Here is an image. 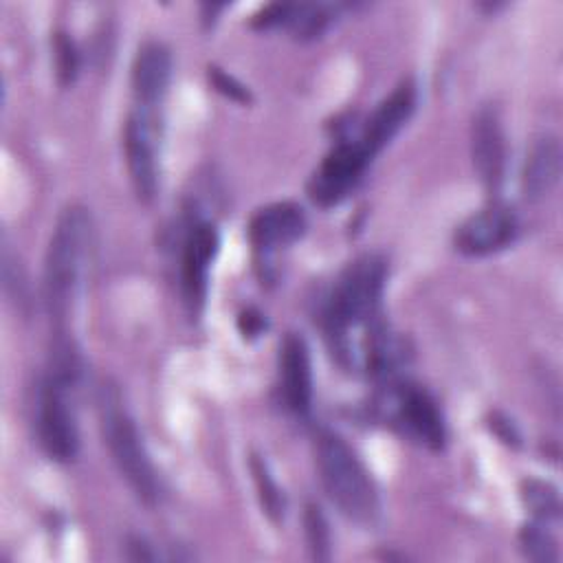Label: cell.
Masks as SVG:
<instances>
[{"instance_id":"30bf717a","label":"cell","mask_w":563,"mask_h":563,"mask_svg":"<svg viewBox=\"0 0 563 563\" xmlns=\"http://www.w3.org/2000/svg\"><path fill=\"white\" fill-rule=\"evenodd\" d=\"M306 231V213L299 205L284 200L255 211L249 222V240L253 251L266 262L279 246H290Z\"/></svg>"},{"instance_id":"277c9868","label":"cell","mask_w":563,"mask_h":563,"mask_svg":"<svg viewBox=\"0 0 563 563\" xmlns=\"http://www.w3.org/2000/svg\"><path fill=\"white\" fill-rule=\"evenodd\" d=\"M73 383L46 372L37 391V438L44 453L55 462H73L79 453V431L68 400Z\"/></svg>"},{"instance_id":"5b68a950","label":"cell","mask_w":563,"mask_h":563,"mask_svg":"<svg viewBox=\"0 0 563 563\" xmlns=\"http://www.w3.org/2000/svg\"><path fill=\"white\" fill-rule=\"evenodd\" d=\"M387 411L396 427L431 451H442L446 442L444 416L438 400L420 385L391 383L387 387Z\"/></svg>"},{"instance_id":"52a82bcc","label":"cell","mask_w":563,"mask_h":563,"mask_svg":"<svg viewBox=\"0 0 563 563\" xmlns=\"http://www.w3.org/2000/svg\"><path fill=\"white\" fill-rule=\"evenodd\" d=\"M158 112L134 108L125 121L123 147L132 187L141 202H150L158 187V165H156V134H158Z\"/></svg>"},{"instance_id":"7402d4cb","label":"cell","mask_w":563,"mask_h":563,"mask_svg":"<svg viewBox=\"0 0 563 563\" xmlns=\"http://www.w3.org/2000/svg\"><path fill=\"white\" fill-rule=\"evenodd\" d=\"M238 328H240V332H242L246 339H255V336H260V334L264 332V328H266L264 314H262L260 310H255V308H246V310H242L240 317H238Z\"/></svg>"},{"instance_id":"7c38bea8","label":"cell","mask_w":563,"mask_h":563,"mask_svg":"<svg viewBox=\"0 0 563 563\" xmlns=\"http://www.w3.org/2000/svg\"><path fill=\"white\" fill-rule=\"evenodd\" d=\"M413 108H416V86L411 79H405L367 117L361 132L356 134L358 143L372 156H376L409 121Z\"/></svg>"},{"instance_id":"8992f818","label":"cell","mask_w":563,"mask_h":563,"mask_svg":"<svg viewBox=\"0 0 563 563\" xmlns=\"http://www.w3.org/2000/svg\"><path fill=\"white\" fill-rule=\"evenodd\" d=\"M372 154L358 143L356 136L341 139L321 161L308 183V194L319 207L341 202L350 189L356 187L361 176L372 163Z\"/></svg>"},{"instance_id":"cb8c5ba5","label":"cell","mask_w":563,"mask_h":563,"mask_svg":"<svg viewBox=\"0 0 563 563\" xmlns=\"http://www.w3.org/2000/svg\"><path fill=\"white\" fill-rule=\"evenodd\" d=\"M493 429H495V433H497L504 442H508V444H517V442H519V433L515 431L512 422H508V420L501 418L499 413L493 416Z\"/></svg>"},{"instance_id":"d6986e66","label":"cell","mask_w":563,"mask_h":563,"mask_svg":"<svg viewBox=\"0 0 563 563\" xmlns=\"http://www.w3.org/2000/svg\"><path fill=\"white\" fill-rule=\"evenodd\" d=\"M303 526H306V539H308L312 559L328 561L330 559V528H328V519L323 517V512L317 504L306 506Z\"/></svg>"},{"instance_id":"5bb4252c","label":"cell","mask_w":563,"mask_h":563,"mask_svg":"<svg viewBox=\"0 0 563 563\" xmlns=\"http://www.w3.org/2000/svg\"><path fill=\"white\" fill-rule=\"evenodd\" d=\"M172 77V55L161 42H145L132 62V92L136 108L158 112Z\"/></svg>"},{"instance_id":"4fadbf2b","label":"cell","mask_w":563,"mask_h":563,"mask_svg":"<svg viewBox=\"0 0 563 563\" xmlns=\"http://www.w3.org/2000/svg\"><path fill=\"white\" fill-rule=\"evenodd\" d=\"M471 154L479 180L490 194H495L501 187L506 172V143L495 108H482L475 114L471 130Z\"/></svg>"},{"instance_id":"6da1fadb","label":"cell","mask_w":563,"mask_h":563,"mask_svg":"<svg viewBox=\"0 0 563 563\" xmlns=\"http://www.w3.org/2000/svg\"><path fill=\"white\" fill-rule=\"evenodd\" d=\"M321 484L332 504L361 526L376 523L380 515L378 488L356 451L334 431H321L314 442Z\"/></svg>"},{"instance_id":"3957f363","label":"cell","mask_w":563,"mask_h":563,"mask_svg":"<svg viewBox=\"0 0 563 563\" xmlns=\"http://www.w3.org/2000/svg\"><path fill=\"white\" fill-rule=\"evenodd\" d=\"M97 402L101 435L121 477L143 504L154 506L161 499V482L141 442V433L123 407L121 391L103 383Z\"/></svg>"},{"instance_id":"603a6c76","label":"cell","mask_w":563,"mask_h":563,"mask_svg":"<svg viewBox=\"0 0 563 563\" xmlns=\"http://www.w3.org/2000/svg\"><path fill=\"white\" fill-rule=\"evenodd\" d=\"M125 548H128L125 556L132 561H154L156 559V554L150 550V545L141 537H130Z\"/></svg>"},{"instance_id":"ffe728a7","label":"cell","mask_w":563,"mask_h":563,"mask_svg":"<svg viewBox=\"0 0 563 563\" xmlns=\"http://www.w3.org/2000/svg\"><path fill=\"white\" fill-rule=\"evenodd\" d=\"M55 51V73L62 88L70 86L79 73V53L73 37L66 31H55L53 35Z\"/></svg>"},{"instance_id":"ba28073f","label":"cell","mask_w":563,"mask_h":563,"mask_svg":"<svg viewBox=\"0 0 563 563\" xmlns=\"http://www.w3.org/2000/svg\"><path fill=\"white\" fill-rule=\"evenodd\" d=\"M220 235L213 222L191 224L180 255V290L189 314H198L205 306L209 266L218 253Z\"/></svg>"},{"instance_id":"ac0fdd59","label":"cell","mask_w":563,"mask_h":563,"mask_svg":"<svg viewBox=\"0 0 563 563\" xmlns=\"http://www.w3.org/2000/svg\"><path fill=\"white\" fill-rule=\"evenodd\" d=\"M519 541H521V550L528 559L539 561V563H554L559 561V550H556V541L550 534V530L545 528V523L541 521H532L528 526L521 528L519 532Z\"/></svg>"},{"instance_id":"7a4b0ae2","label":"cell","mask_w":563,"mask_h":563,"mask_svg":"<svg viewBox=\"0 0 563 563\" xmlns=\"http://www.w3.org/2000/svg\"><path fill=\"white\" fill-rule=\"evenodd\" d=\"M90 216L84 207L70 205L57 218L44 260V303L57 328L73 308L84 262L90 244Z\"/></svg>"},{"instance_id":"44dd1931","label":"cell","mask_w":563,"mask_h":563,"mask_svg":"<svg viewBox=\"0 0 563 563\" xmlns=\"http://www.w3.org/2000/svg\"><path fill=\"white\" fill-rule=\"evenodd\" d=\"M207 77H209V84L220 92L224 95L227 99L231 101H238V103H251L253 101V95L251 90L238 81L233 75H229L227 70L218 68V66H209L207 68Z\"/></svg>"},{"instance_id":"8fae6325","label":"cell","mask_w":563,"mask_h":563,"mask_svg":"<svg viewBox=\"0 0 563 563\" xmlns=\"http://www.w3.org/2000/svg\"><path fill=\"white\" fill-rule=\"evenodd\" d=\"M279 391L295 416H308L312 405L310 347L299 332H288L279 345Z\"/></svg>"},{"instance_id":"9c48e42d","label":"cell","mask_w":563,"mask_h":563,"mask_svg":"<svg viewBox=\"0 0 563 563\" xmlns=\"http://www.w3.org/2000/svg\"><path fill=\"white\" fill-rule=\"evenodd\" d=\"M517 229L515 211L501 202H493L457 227L455 249L464 255H488L512 244Z\"/></svg>"},{"instance_id":"9a60e30c","label":"cell","mask_w":563,"mask_h":563,"mask_svg":"<svg viewBox=\"0 0 563 563\" xmlns=\"http://www.w3.org/2000/svg\"><path fill=\"white\" fill-rule=\"evenodd\" d=\"M561 158L563 152L556 136H541L532 145L521 178L523 196L528 200H539L552 191L561 176Z\"/></svg>"},{"instance_id":"2e32d148","label":"cell","mask_w":563,"mask_h":563,"mask_svg":"<svg viewBox=\"0 0 563 563\" xmlns=\"http://www.w3.org/2000/svg\"><path fill=\"white\" fill-rule=\"evenodd\" d=\"M249 466H251V473H253V479H255V486H257V495H260V504H262L264 512L268 515L271 521L279 523L284 519V512H286V497H284L282 488L273 479V475L268 471V464L264 462L262 455L251 453Z\"/></svg>"},{"instance_id":"e0dca14e","label":"cell","mask_w":563,"mask_h":563,"mask_svg":"<svg viewBox=\"0 0 563 563\" xmlns=\"http://www.w3.org/2000/svg\"><path fill=\"white\" fill-rule=\"evenodd\" d=\"M521 499L526 508L537 517V521L548 523L561 517L559 493L552 484L541 479H523L521 482Z\"/></svg>"}]
</instances>
